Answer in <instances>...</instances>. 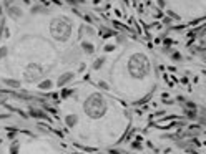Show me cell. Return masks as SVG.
I'll list each match as a JSON object with an SVG mask.
<instances>
[{
	"mask_svg": "<svg viewBox=\"0 0 206 154\" xmlns=\"http://www.w3.org/2000/svg\"><path fill=\"white\" fill-rule=\"evenodd\" d=\"M50 28H52V35L58 41H65L70 37V32H72V25L66 18H55L52 22Z\"/></svg>",
	"mask_w": 206,
	"mask_h": 154,
	"instance_id": "obj_1",
	"label": "cell"
},
{
	"mask_svg": "<svg viewBox=\"0 0 206 154\" xmlns=\"http://www.w3.org/2000/svg\"><path fill=\"white\" fill-rule=\"evenodd\" d=\"M105 108H106L105 101L101 100L98 94H93V96H90V98L85 101V113L88 114V116H92V118L103 116Z\"/></svg>",
	"mask_w": 206,
	"mask_h": 154,
	"instance_id": "obj_2",
	"label": "cell"
},
{
	"mask_svg": "<svg viewBox=\"0 0 206 154\" xmlns=\"http://www.w3.org/2000/svg\"><path fill=\"white\" fill-rule=\"evenodd\" d=\"M130 73L135 76V78H143L146 76L148 70H150V63L143 55H135L131 60H130Z\"/></svg>",
	"mask_w": 206,
	"mask_h": 154,
	"instance_id": "obj_3",
	"label": "cell"
},
{
	"mask_svg": "<svg viewBox=\"0 0 206 154\" xmlns=\"http://www.w3.org/2000/svg\"><path fill=\"white\" fill-rule=\"evenodd\" d=\"M43 73H45V70L40 66V65H28V68H27L25 73H23V78L27 81H35V80H38Z\"/></svg>",
	"mask_w": 206,
	"mask_h": 154,
	"instance_id": "obj_4",
	"label": "cell"
},
{
	"mask_svg": "<svg viewBox=\"0 0 206 154\" xmlns=\"http://www.w3.org/2000/svg\"><path fill=\"white\" fill-rule=\"evenodd\" d=\"M72 78H73V73H65V75H62L57 85H58V86H65V85H66V81H70Z\"/></svg>",
	"mask_w": 206,
	"mask_h": 154,
	"instance_id": "obj_5",
	"label": "cell"
},
{
	"mask_svg": "<svg viewBox=\"0 0 206 154\" xmlns=\"http://www.w3.org/2000/svg\"><path fill=\"white\" fill-rule=\"evenodd\" d=\"M8 15L13 18H20L22 17V10L18 7H8Z\"/></svg>",
	"mask_w": 206,
	"mask_h": 154,
	"instance_id": "obj_6",
	"label": "cell"
},
{
	"mask_svg": "<svg viewBox=\"0 0 206 154\" xmlns=\"http://www.w3.org/2000/svg\"><path fill=\"white\" fill-rule=\"evenodd\" d=\"M75 123H77V116H75V114H70V116H66V124H68V126H73Z\"/></svg>",
	"mask_w": 206,
	"mask_h": 154,
	"instance_id": "obj_7",
	"label": "cell"
},
{
	"mask_svg": "<svg viewBox=\"0 0 206 154\" xmlns=\"http://www.w3.org/2000/svg\"><path fill=\"white\" fill-rule=\"evenodd\" d=\"M38 86L42 88V90H48V88H52V81H50V80H45V81H42Z\"/></svg>",
	"mask_w": 206,
	"mask_h": 154,
	"instance_id": "obj_8",
	"label": "cell"
},
{
	"mask_svg": "<svg viewBox=\"0 0 206 154\" xmlns=\"http://www.w3.org/2000/svg\"><path fill=\"white\" fill-rule=\"evenodd\" d=\"M103 63H105V58L101 56V58H98V60H96L95 63H93V68H95V70H98V68L101 66V65H103Z\"/></svg>",
	"mask_w": 206,
	"mask_h": 154,
	"instance_id": "obj_9",
	"label": "cell"
},
{
	"mask_svg": "<svg viewBox=\"0 0 206 154\" xmlns=\"http://www.w3.org/2000/svg\"><path fill=\"white\" fill-rule=\"evenodd\" d=\"M30 114H32V116H35V118H47L42 111H37V109H32V111H30Z\"/></svg>",
	"mask_w": 206,
	"mask_h": 154,
	"instance_id": "obj_10",
	"label": "cell"
},
{
	"mask_svg": "<svg viewBox=\"0 0 206 154\" xmlns=\"http://www.w3.org/2000/svg\"><path fill=\"white\" fill-rule=\"evenodd\" d=\"M81 47H83V50L86 53H92L93 52V45H90V43H81Z\"/></svg>",
	"mask_w": 206,
	"mask_h": 154,
	"instance_id": "obj_11",
	"label": "cell"
},
{
	"mask_svg": "<svg viewBox=\"0 0 206 154\" xmlns=\"http://www.w3.org/2000/svg\"><path fill=\"white\" fill-rule=\"evenodd\" d=\"M5 83L8 85V86H12V88H18V81H15V80H5Z\"/></svg>",
	"mask_w": 206,
	"mask_h": 154,
	"instance_id": "obj_12",
	"label": "cell"
},
{
	"mask_svg": "<svg viewBox=\"0 0 206 154\" xmlns=\"http://www.w3.org/2000/svg\"><path fill=\"white\" fill-rule=\"evenodd\" d=\"M101 35L103 37H110V35H113V32H110L108 28H101Z\"/></svg>",
	"mask_w": 206,
	"mask_h": 154,
	"instance_id": "obj_13",
	"label": "cell"
},
{
	"mask_svg": "<svg viewBox=\"0 0 206 154\" xmlns=\"http://www.w3.org/2000/svg\"><path fill=\"white\" fill-rule=\"evenodd\" d=\"M171 60L173 61H179V60H181V55H179V53H173L171 55Z\"/></svg>",
	"mask_w": 206,
	"mask_h": 154,
	"instance_id": "obj_14",
	"label": "cell"
},
{
	"mask_svg": "<svg viewBox=\"0 0 206 154\" xmlns=\"http://www.w3.org/2000/svg\"><path fill=\"white\" fill-rule=\"evenodd\" d=\"M3 55H7V48H0V58H3Z\"/></svg>",
	"mask_w": 206,
	"mask_h": 154,
	"instance_id": "obj_15",
	"label": "cell"
},
{
	"mask_svg": "<svg viewBox=\"0 0 206 154\" xmlns=\"http://www.w3.org/2000/svg\"><path fill=\"white\" fill-rule=\"evenodd\" d=\"M105 50H106V52H112V50H115V45H108Z\"/></svg>",
	"mask_w": 206,
	"mask_h": 154,
	"instance_id": "obj_16",
	"label": "cell"
}]
</instances>
